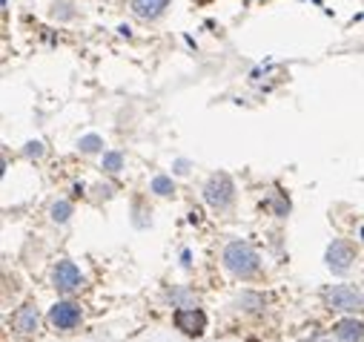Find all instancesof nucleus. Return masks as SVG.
Segmentation results:
<instances>
[{
    "mask_svg": "<svg viewBox=\"0 0 364 342\" xmlns=\"http://www.w3.org/2000/svg\"><path fill=\"white\" fill-rule=\"evenodd\" d=\"M175 328L178 331H184L187 336H201L204 328H207V316L201 308H178L175 311Z\"/></svg>",
    "mask_w": 364,
    "mask_h": 342,
    "instance_id": "5",
    "label": "nucleus"
},
{
    "mask_svg": "<svg viewBox=\"0 0 364 342\" xmlns=\"http://www.w3.org/2000/svg\"><path fill=\"white\" fill-rule=\"evenodd\" d=\"M204 199H207L210 207L227 210V207L232 204V199H235V185H232V179L224 176V173H215V176L204 185Z\"/></svg>",
    "mask_w": 364,
    "mask_h": 342,
    "instance_id": "2",
    "label": "nucleus"
},
{
    "mask_svg": "<svg viewBox=\"0 0 364 342\" xmlns=\"http://www.w3.org/2000/svg\"><path fill=\"white\" fill-rule=\"evenodd\" d=\"M69 216H72V204L69 202H55L52 204V219L55 222H66Z\"/></svg>",
    "mask_w": 364,
    "mask_h": 342,
    "instance_id": "13",
    "label": "nucleus"
},
{
    "mask_svg": "<svg viewBox=\"0 0 364 342\" xmlns=\"http://www.w3.org/2000/svg\"><path fill=\"white\" fill-rule=\"evenodd\" d=\"M169 4H172V0H129L132 15L141 18V21H155V18H161Z\"/></svg>",
    "mask_w": 364,
    "mask_h": 342,
    "instance_id": "8",
    "label": "nucleus"
},
{
    "mask_svg": "<svg viewBox=\"0 0 364 342\" xmlns=\"http://www.w3.org/2000/svg\"><path fill=\"white\" fill-rule=\"evenodd\" d=\"M169 299H172L175 305H193V296H190L187 291H172V294H169Z\"/></svg>",
    "mask_w": 364,
    "mask_h": 342,
    "instance_id": "15",
    "label": "nucleus"
},
{
    "mask_svg": "<svg viewBox=\"0 0 364 342\" xmlns=\"http://www.w3.org/2000/svg\"><path fill=\"white\" fill-rule=\"evenodd\" d=\"M104 170H107V173H118V170L124 167V155L121 152H104V164H101Z\"/></svg>",
    "mask_w": 364,
    "mask_h": 342,
    "instance_id": "11",
    "label": "nucleus"
},
{
    "mask_svg": "<svg viewBox=\"0 0 364 342\" xmlns=\"http://www.w3.org/2000/svg\"><path fill=\"white\" fill-rule=\"evenodd\" d=\"M43 152V147H41V141H32L29 147H26V155H41Z\"/></svg>",
    "mask_w": 364,
    "mask_h": 342,
    "instance_id": "16",
    "label": "nucleus"
},
{
    "mask_svg": "<svg viewBox=\"0 0 364 342\" xmlns=\"http://www.w3.org/2000/svg\"><path fill=\"white\" fill-rule=\"evenodd\" d=\"M52 285H55L58 294H72V291H77L83 285V274L69 259H63V262H58V268L52 274Z\"/></svg>",
    "mask_w": 364,
    "mask_h": 342,
    "instance_id": "6",
    "label": "nucleus"
},
{
    "mask_svg": "<svg viewBox=\"0 0 364 342\" xmlns=\"http://www.w3.org/2000/svg\"><path fill=\"white\" fill-rule=\"evenodd\" d=\"M333 331L344 342H361L364 339V322H358V319H341V322H336Z\"/></svg>",
    "mask_w": 364,
    "mask_h": 342,
    "instance_id": "10",
    "label": "nucleus"
},
{
    "mask_svg": "<svg viewBox=\"0 0 364 342\" xmlns=\"http://www.w3.org/2000/svg\"><path fill=\"white\" fill-rule=\"evenodd\" d=\"M12 328L18 333H35L38 331V308L32 302L21 305L15 314H12Z\"/></svg>",
    "mask_w": 364,
    "mask_h": 342,
    "instance_id": "9",
    "label": "nucleus"
},
{
    "mask_svg": "<svg viewBox=\"0 0 364 342\" xmlns=\"http://www.w3.org/2000/svg\"><path fill=\"white\" fill-rule=\"evenodd\" d=\"M353 259H355V247H353L350 242H344V239H336V242L327 247V253H324V262H327V268H330L333 274L350 271Z\"/></svg>",
    "mask_w": 364,
    "mask_h": 342,
    "instance_id": "4",
    "label": "nucleus"
},
{
    "mask_svg": "<svg viewBox=\"0 0 364 342\" xmlns=\"http://www.w3.org/2000/svg\"><path fill=\"white\" fill-rule=\"evenodd\" d=\"M324 302L333 311H364V296L350 285H333L324 291Z\"/></svg>",
    "mask_w": 364,
    "mask_h": 342,
    "instance_id": "3",
    "label": "nucleus"
},
{
    "mask_svg": "<svg viewBox=\"0 0 364 342\" xmlns=\"http://www.w3.org/2000/svg\"><path fill=\"white\" fill-rule=\"evenodd\" d=\"M152 190H155L158 196H169L175 187H172V179H169V176H155V179H152Z\"/></svg>",
    "mask_w": 364,
    "mask_h": 342,
    "instance_id": "12",
    "label": "nucleus"
},
{
    "mask_svg": "<svg viewBox=\"0 0 364 342\" xmlns=\"http://www.w3.org/2000/svg\"><path fill=\"white\" fill-rule=\"evenodd\" d=\"M49 322H52L55 328H60V331H72V328L80 325V308H77L75 302L63 299V302L52 305V311H49Z\"/></svg>",
    "mask_w": 364,
    "mask_h": 342,
    "instance_id": "7",
    "label": "nucleus"
},
{
    "mask_svg": "<svg viewBox=\"0 0 364 342\" xmlns=\"http://www.w3.org/2000/svg\"><path fill=\"white\" fill-rule=\"evenodd\" d=\"M258 265H261L258 262V253L247 242H230L224 247V268L230 274L247 279V276H255L258 274Z\"/></svg>",
    "mask_w": 364,
    "mask_h": 342,
    "instance_id": "1",
    "label": "nucleus"
},
{
    "mask_svg": "<svg viewBox=\"0 0 364 342\" xmlns=\"http://www.w3.org/2000/svg\"><path fill=\"white\" fill-rule=\"evenodd\" d=\"M101 144H104V141H101V135H83L77 147H80L83 152H98V150H101Z\"/></svg>",
    "mask_w": 364,
    "mask_h": 342,
    "instance_id": "14",
    "label": "nucleus"
}]
</instances>
